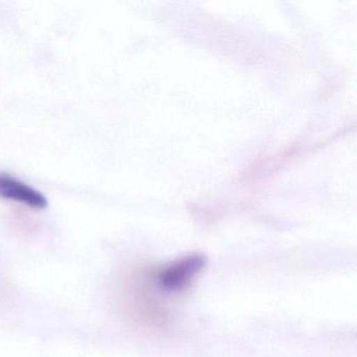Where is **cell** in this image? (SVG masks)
Masks as SVG:
<instances>
[{"instance_id": "2", "label": "cell", "mask_w": 357, "mask_h": 357, "mask_svg": "<svg viewBox=\"0 0 357 357\" xmlns=\"http://www.w3.org/2000/svg\"><path fill=\"white\" fill-rule=\"evenodd\" d=\"M0 197L33 210L47 206V198L39 190L6 172H0Z\"/></svg>"}, {"instance_id": "1", "label": "cell", "mask_w": 357, "mask_h": 357, "mask_svg": "<svg viewBox=\"0 0 357 357\" xmlns=\"http://www.w3.org/2000/svg\"><path fill=\"white\" fill-rule=\"evenodd\" d=\"M206 265L202 255H188L158 268H149L150 275L162 294H179L187 289Z\"/></svg>"}]
</instances>
